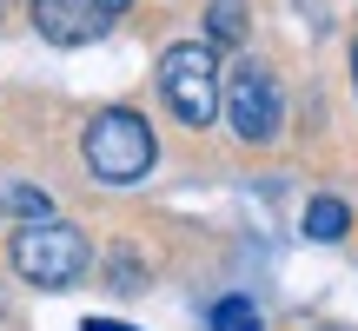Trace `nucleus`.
<instances>
[{
    "instance_id": "obj_5",
    "label": "nucleus",
    "mask_w": 358,
    "mask_h": 331,
    "mask_svg": "<svg viewBox=\"0 0 358 331\" xmlns=\"http://www.w3.org/2000/svg\"><path fill=\"white\" fill-rule=\"evenodd\" d=\"M113 20H120L113 0H34V27L53 47H87V40H100Z\"/></svg>"
},
{
    "instance_id": "obj_12",
    "label": "nucleus",
    "mask_w": 358,
    "mask_h": 331,
    "mask_svg": "<svg viewBox=\"0 0 358 331\" xmlns=\"http://www.w3.org/2000/svg\"><path fill=\"white\" fill-rule=\"evenodd\" d=\"M113 7H120V13H127V7H133V0H113Z\"/></svg>"
},
{
    "instance_id": "obj_1",
    "label": "nucleus",
    "mask_w": 358,
    "mask_h": 331,
    "mask_svg": "<svg viewBox=\"0 0 358 331\" xmlns=\"http://www.w3.org/2000/svg\"><path fill=\"white\" fill-rule=\"evenodd\" d=\"M13 272H20L27 285H47V292L73 285L80 272H87V239H80V226H66V219H53V212L27 219V226L13 232Z\"/></svg>"
},
{
    "instance_id": "obj_14",
    "label": "nucleus",
    "mask_w": 358,
    "mask_h": 331,
    "mask_svg": "<svg viewBox=\"0 0 358 331\" xmlns=\"http://www.w3.org/2000/svg\"><path fill=\"white\" fill-rule=\"evenodd\" d=\"M352 66H358V47H352Z\"/></svg>"
},
{
    "instance_id": "obj_9",
    "label": "nucleus",
    "mask_w": 358,
    "mask_h": 331,
    "mask_svg": "<svg viewBox=\"0 0 358 331\" xmlns=\"http://www.w3.org/2000/svg\"><path fill=\"white\" fill-rule=\"evenodd\" d=\"M0 205H7V212H27V219H40V212H53V205L40 199V192H27V186H0Z\"/></svg>"
},
{
    "instance_id": "obj_10",
    "label": "nucleus",
    "mask_w": 358,
    "mask_h": 331,
    "mask_svg": "<svg viewBox=\"0 0 358 331\" xmlns=\"http://www.w3.org/2000/svg\"><path fill=\"white\" fill-rule=\"evenodd\" d=\"M106 285H113V292H140V258H133V252H113V279H106Z\"/></svg>"
},
{
    "instance_id": "obj_7",
    "label": "nucleus",
    "mask_w": 358,
    "mask_h": 331,
    "mask_svg": "<svg viewBox=\"0 0 358 331\" xmlns=\"http://www.w3.org/2000/svg\"><path fill=\"white\" fill-rule=\"evenodd\" d=\"M206 34H213L219 47H239L245 40V0H213V7H206Z\"/></svg>"
},
{
    "instance_id": "obj_4",
    "label": "nucleus",
    "mask_w": 358,
    "mask_h": 331,
    "mask_svg": "<svg viewBox=\"0 0 358 331\" xmlns=\"http://www.w3.org/2000/svg\"><path fill=\"white\" fill-rule=\"evenodd\" d=\"M219 113L232 119V133H239L245 146H266L272 133H279V119H285V93L259 60H239L219 80Z\"/></svg>"
},
{
    "instance_id": "obj_2",
    "label": "nucleus",
    "mask_w": 358,
    "mask_h": 331,
    "mask_svg": "<svg viewBox=\"0 0 358 331\" xmlns=\"http://www.w3.org/2000/svg\"><path fill=\"white\" fill-rule=\"evenodd\" d=\"M153 126H146L133 106H113V113H100L87 126V166L100 186H133V179L153 172Z\"/></svg>"
},
{
    "instance_id": "obj_13",
    "label": "nucleus",
    "mask_w": 358,
    "mask_h": 331,
    "mask_svg": "<svg viewBox=\"0 0 358 331\" xmlns=\"http://www.w3.org/2000/svg\"><path fill=\"white\" fill-rule=\"evenodd\" d=\"M319 331H345V325H319Z\"/></svg>"
},
{
    "instance_id": "obj_15",
    "label": "nucleus",
    "mask_w": 358,
    "mask_h": 331,
    "mask_svg": "<svg viewBox=\"0 0 358 331\" xmlns=\"http://www.w3.org/2000/svg\"><path fill=\"white\" fill-rule=\"evenodd\" d=\"M0 7H7V0H0Z\"/></svg>"
},
{
    "instance_id": "obj_6",
    "label": "nucleus",
    "mask_w": 358,
    "mask_h": 331,
    "mask_svg": "<svg viewBox=\"0 0 358 331\" xmlns=\"http://www.w3.org/2000/svg\"><path fill=\"white\" fill-rule=\"evenodd\" d=\"M345 226H352L345 199H312V205H306V239L332 245V239H345Z\"/></svg>"
},
{
    "instance_id": "obj_8",
    "label": "nucleus",
    "mask_w": 358,
    "mask_h": 331,
    "mask_svg": "<svg viewBox=\"0 0 358 331\" xmlns=\"http://www.w3.org/2000/svg\"><path fill=\"white\" fill-rule=\"evenodd\" d=\"M213 331H259V318H252L245 298H226V305L213 311Z\"/></svg>"
},
{
    "instance_id": "obj_11",
    "label": "nucleus",
    "mask_w": 358,
    "mask_h": 331,
    "mask_svg": "<svg viewBox=\"0 0 358 331\" xmlns=\"http://www.w3.org/2000/svg\"><path fill=\"white\" fill-rule=\"evenodd\" d=\"M80 331H127V325H113V318H87Z\"/></svg>"
},
{
    "instance_id": "obj_3",
    "label": "nucleus",
    "mask_w": 358,
    "mask_h": 331,
    "mask_svg": "<svg viewBox=\"0 0 358 331\" xmlns=\"http://www.w3.org/2000/svg\"><path fill=\"white\" fill-rule=\"evenodd\" d=\"M159 93L186 126H213L219 119V66H213V47L199 40H179V47L159 53Z\"/></svg>"
}]
</instances>
